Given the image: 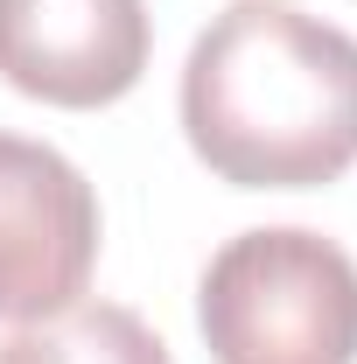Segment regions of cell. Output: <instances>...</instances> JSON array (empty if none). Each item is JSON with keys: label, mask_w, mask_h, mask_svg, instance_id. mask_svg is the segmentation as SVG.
<instances>
[{"label": "cell", "mask_w": 357, "mask_h": 364, "mask_svg": "<svg viewBox=\"0 0 357 364\" xmlns=\"http://www.w3.org/2000/svg\"><path fill=\"white\" fill-rule=\"evenodd\" d=\"M182 134L231 189H322L357 161V36L294 0H231L189 43Z\"/></svg>", "instance_id": "1"}, {"label": "cell", "mask_w": 357, "mask_h": 364, "mask_svg": "<svg viewBox=\"0 0 357 364\" xmlns=\"http://www.w3.org/2000/svg\"><path fill=\"white\" fill-rule=\"evenodd\" d=\"M196 329L218 364H357V259L309 225H260L211 252Z\"/></svg>", "instance_id": "2"}, {"label": "cell", "mask_w": 357, "mask_h": 364, "mask_svg": "<svg viewBox=\"0 0 357 364\" xmlns=\"http://www.w3.org/2000/svg\"><path fill=\"white\" fill-rule=\"evenodd\" d=\"M98 267V189L70 154L0 134V322L70 309Z\"/></svg>", "instance_id": "3"}, {"label": "cell", "mask_w": 357, "mask_h": 364, "mask_svg": "<svg viewBox=\"0 0 357 364\" xmlns=\"http://www.w3.org/2000/svg\"><path fill=\"white\" fill-rule=\"evenodd\" d=\"M147 0H0V77L36 105H119L147 70Z\"/></svg>", "instance_id": "4"}, {"label": "cell", "mask_w": 357, "mask_h": 364, "mask_svg": "<svg viewBox=\"0 0 357 364\" xmlns=\"http://www.w3.org/2000/svg\"><path fill=\"white\" fill-rule=\"evenodd\" d=\"M0 364H176L169 343L119 301H70L43 322H14Z\"/></svg>", "instance_id": "5"}]
</instances>
